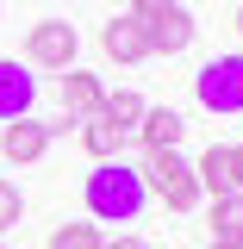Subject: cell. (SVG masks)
<instances>
[{
	"label": "cell",
	"mask_w": 243,
	"mask_h": 249,
	"mask_svg": "<svg viewBox=\"0 0 243 249\" xmlns=\"http://www.w3.org/2000/svg\"><path fill=\"white\" fill-rule=\"evenodd\" d=\"M212 237H218V243H237V249H243V193H224V199H212Z\"/></svg>",
	"instance_id": "13"
},
{
	"label": "cell",
	"mask_w": 243,
	"mask_h": 249,
	"mask_svg": "<svg viewBox=\"0 0 243 249\" xmlns=\"http://www.w3.org/2000/svg\"><path fill=\"white\" fill-rule=\"evenodd\" d=\"M144 31H150V56H181L187 44H193V13L175 0V6H168V13H156Z\"/></svg>",
	"instance_id": "9"
},
{
	"label": "cell",
	"mask_w": 243,
	"mask_h": 249,
	"mask_svg": "<svg viewBox=\"0 0 243 249\" xmlns=\"http://www.w3.org/2000/svg\"><path fill=\"white\" fill-rule=\"evenodd\" d=\"M25 218V193H19V181H0V231H13Z\"/></svg>",
	"instance_id": "16"
},
{
	"label": "cell",
	"mask_w": 243,
	"mask_h": 249,
	"mask_svg": "<svg viewBox=\"0 0 243 249\" xmlns=\"http://www.w3.org/2000/svg\"><path fill=\"white\" fill-rule=\"evenodd\" d=\"M0 249H6V243H0Z\"/></svg>",
	"instance_id": "22"
},
{
	"label": "cell",
	"mask_w": 243,
	"mask_h": 249,
	"mask_svg": "<svg viewBox=\"0 0 243 249\" xmlns=\"http://www.w3.org/2000/svg\"><path fill=\"white\" fill-rule=\"evenodd\" d=\"M168 6H175V0H125V13H131V19H144V25H150L156 13H168Z\"/></svg>",
	"instance_id": "17"
},
{
	"label": "cell",
	"mask_w": 243,
	"mask_h": 249,
	"mask_svg": "<svg viewBox=\"0 0 243 249\" xmlns=\"http://www.w3.org/2000/svg\"><path fill=\"white\" fill-rule=\"evenodd\" d=\"M31 106H37V75L19 56H0V124L31 119Z\"/></svg>",
	"instance_id": "6"
},
{
	"label": "cell",
	"mask_w": 243,
	"mask_h": 249,
	"mask_svg": "<svg viewBox=\"0 0 243 249\" xmlns=\"http://www.w3.org/2000/svg\"><path fill=\"white\" fill-rule=\"evenodd\" d=\"M231 193H243V143H231Z\"/></svg>",
	"instance_id": "18"
},
{
	"label": "cell",
	"mask_w": 243,
	"mask_h": 249,
	"mask_svg": "<svg viewBox=\"0 0 243 249\" xmlns=\"http://www.w3.org/2000/svg\"><path fill=\"white\" fill-rule=\"evenodd\" d=\"M237 31H243V6H237Z\"/></svg>",
	"instance_id": "21"
},
{
	"label": "cell",
	"mask_w": 243,
	"mask_h": 249,
	"mask_svg": "<svg viewBox=\"0 0 243 249\" xmlns=\"http://www.w3.org/2000/svg\"><path fill=\"white\" fill-rule=\"evenodd\" d=\"M62 131H69V124H44L37 112H31V119H13V124H0V156H6L13 168H25V162H37V156L56 143Z\"/></svg>",
	"instance_id": "5"
},
{
	"label": "cell",
	"mask_w": 243,
	"mask_h": 249,
	"mask_svg": "<svg viewBox=\"0 0 243 249\" xmlns=\"http://www.w3.org/2000/svg\"><path fill=\"white\" fill-rule=\"evenodd\" d=\"M193 100L218 119H237L243 112V56H212L193 75Z\"/></svg>",
	"instance_id": "3"
},
{
	"label": "cell",
	"mask_w": 243,
	"mask_h": 249,
	"mask_svg": "<svg viewBox=\"0 0 243 249\" xmlns=\"http://www.w3.org/2000/svg\"><path fill=\"white\" fill-rule=\"evenodd\" d=\"M106 237L93 231V224H56L50 231V249H100Z\"/></svg>",
	"instance_id": "15"
},
{
	"label": "cell",
	"mask_w": 243,
	"mask_h": 249,
	"mask_svg": "<svg viewBox=\"0 0 243 249\" xmlns=\"http://www.w3.org/2000/svg\"><path fill=\"white\" fill-rule=\"evenodd\" d=\"M100 106H106L100 75H88V69H69V75H62V119H69V124H88V119H100Z\"/></svg>",
	"instance_id": "7"
},
{
	"label": "cell",
	"mask_w": 243,
	"mask_h": 249,
	"mask_svg": "<svg viewBox=\"0 0 243 249\" xmlns=\"http://www.w3.org/2000/svg\"><path fill=\"white\" fill-rule=\"evenodd\" d=\"M144 187H150L168 212H193V206L206 199V193H200V175H193V162H187L181 150H150V162H144Z\"/></svg>",
	"instance_id": "2"
},
{
	"label": "cell",
	"mask_w": 243,
	"mask_h": 249,
	"mask_svg": "<svg viewBox=\"0 0 243 249\" xmlns=\"http://www.w3.org/2000/svg\"><path fill=\"white\" fill-rule=\"evenodd\" d=\"M81 143H88L93 162H125L131 131H125V124H112V119H88V124H81Z\"/></svg>",
	"instance_id": "11"
},
{
	"label": "cell",
	"mask_w": 243,
	"mask_h": 249,
	"mask_svg": "<svg viewBox=\"0 0 243 249\" xmlns=\"http://www.w3.org/2000/svg\"><path fill=\"white\" fill-rule=\"evenodd\" d=\"M193 175H200V193L206 199H224L231 193V143H212V150L193 162Z\"/></svg>",
	"instance_id": "12"
},
{
	"label": "cell",
	"mask_w": 243,
	"mask_h": 249,
	"mask_svg": "<svg viewBox=\"0 0 243 249\" xmlns=\"http://www.w3.org/2000/svg\"><path fill=\"white\" fill-rule=\"evenodd\" d=\"M100 249H150V243H144V237H106Z\"/></svg>",
	"instance_id": "19"
},
{
	"label": "cell",
	"mask_w": 243,
	"mask_h": 249,
	"mask_svg": "<svg viewBox=\"0 0 243 249\" xmlns=\"http://www.w3.org/2000/svg\"><path fill=\"white\" fill-rule=\"evenodd\" d=\"M100 44H106L112 62H150V31H144V19H131V13H112L106 31H100Z\"/></svg>",
	"instance_id": "8"
},
{
	"label": "cell",
	"mask_w": 243,
	"mask_h": 249,
	"mask_svg": "<svg viewBox=\"0 0 243 249\" xmlns=\"http://www.w3.org/2000/svg\"><path fill=\"white\" fill-rule=\"evenodd\" d=\"M75 50H81V37L75 25H62V19H37L25 31V69H75Z\"/></svg>",
	"instance_id": "4"
},
{
	"label": "cell",
	"mask_w": 243,
	"mask_h": 249,
	"mask_svg": "<svg viewBox=\"0 0 243 249\" xmlns=\"http://www.w3.org/2000/svg\"><path fill=\"white\" fill-rule=\"evenodd\" d=\"M206 249H237V243H218V237H212V243H206Z\"/></svg>",
	"instance_id": "20"
},
{
	"label": "cell",
	"mask_w": 243,
	"mask_h": 249,
	"mask_svg": "<svg viewBox=\"0 0 243 249\" xmlns=\"http://www.w3.org/2000/svg\"><path fill=\"white\" fill-rule=\"evenodd\" d=\"M81 199H88V212L100 224H131L150 206V187H144V168H131V162H93Z\"/></svg>",
	"instance_id": "1"
},
{
	"label": "cell",
	"mask_w": 243,
	"mask_h": 249,
	"mask_svg": "<svg viewBox=\"0 0 243 249\" xmlns=\"http://www.w3.org/2000/svg\"><path fill=\"white\" fill-rule=\"evenodd\" d=\"M181 137H187V119L175 106H150L144 124H137V143L144 150H181Z\"/></svg>",
	"instance_id": "10"
},
{
	"label": "cell",
	"mask_w": 243,
	"mask_h": 249,
	"mask_svg": "<svg viewBox=\"0 0 243 249\" xmlns=\"http://www.w3.org/2000/svg\"><path fill=\"white\" fill-rule=\"evenodd\" d=\"M144 93H131V88H119V93H106V106H100V119H112V124H125L131 137H137V124H144Z\"/></svg>",
	"instance_id": "14"
}]
</instances>
